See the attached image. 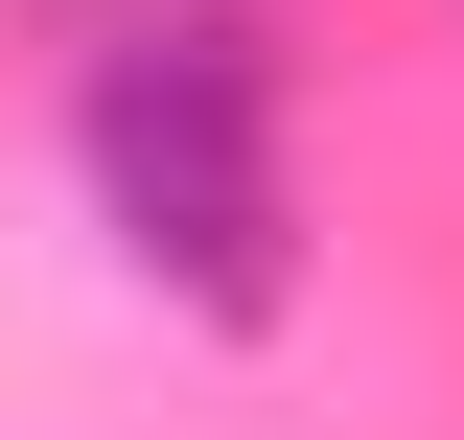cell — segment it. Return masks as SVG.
I'll use <instances>...</instances> for the list:
<instances>
[{
    "label": "cell",
    "mask_w": 464,
    "mask_h": 440,
    "mask_svg": "<svg viewBox=\"0 0 464 440\" xmlns=\"http://www.w3.org/2000/svg\"><path fill=\"white\" fill-rule=\"evenodd\" d=\"M70 163H93L116 255L163 278L186 325H279L302 301V93L256 0H140L70 93Z\"/></svg>",
    "instance_id": "1"
}]
</instances>
